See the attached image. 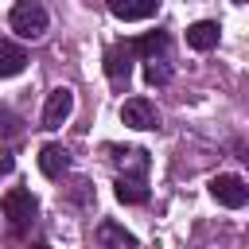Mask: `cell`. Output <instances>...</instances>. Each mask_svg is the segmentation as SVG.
Segmentation results:
<instances>
[{
  "instance_id": "cell-1",
  "label": "cell",
  "mask_w": 249,
  "mask_h": 249,
  "mask_svg": "<svg viewBox=\"0 0 249 249\" xmlns=\"http://www.w3.org/2000/svg\"><path fill=\"white\" fill-rule=\"evenodd\" d=\"M113 152V163L121 167V175H117V198L121 202H128V206H140V202H148V167H152V160H148V152L144 148H109Z\"/></svg>"
},
{
  "instance_id": "cell-2",
  "label": "cell",
  "mask_w": 249,
  "mask_h": 249,
  "mask_svg": "<svg viewBox=\"0 0 249 249\" xmlns=\"http://www.w3.org/2000/svg\"><path fill=\"white\" fill-rule=\"evenodd\" d=\"M0 210H4L8 226H12V233H23V230L35 222V214H39V198H35L27 187H12V191L4 195V202H0Z\"/></svg>"
},
{
  "instance_id": "cell-3",
  "label": "cell",
  "mask_w": 249,
  "mask_h": 249,
  "mask_svg": "<svg viewBox=\"0 0 249 249\" xmlns=\"http://www.w3.org/2000/svg\"><path fill=\"white\" fill-rule=\"evenodd\" d=\"M8 23H12L16 35H23V39H39V35L47 31L51 16H47V8H43L39 0H16L12 12H8Z\"/></svg>"
},
{
  "instance_id": "cell-4",
  "label": "cell",
  "mask_w": 249,
  "mask_h": 249,
  "mask_svg": "<svg viewBox=\"0 0 249 249\" xmlns=\"http://www.w3.org/2000/svg\"><path fill=\"white\" fill-rule=\"evenodd\" d=\"M132 58H136L132 39H121V43H113V47L105 51V74H109V82H113L117 89L128 86V78H132Z\"/></svg>"
},
{
  "instance_id": "cell-5",
  "label": "cell",
  "mask_w": 249,
  "mask_h": 249,
  "mask_svg": "<svg viewBox=\"0 0 249 249\" xmlns=\"http://www.w3.org/2000/svg\"><path fill=\"white\" fill-rule=\"evenodd\" d=\"M210 195H214L222 206H230V210H237V206L249 202V187H245V179H237V175H214V179H210Z\"/></svg>"
},
{
  "instance_id": "cell-6",
  "label": "cell",
  "mask_w": 249,
  "mask_h": 249,
  "mask_svg": "<svg viewBox=\"0 0 249 249\" xmlns=\"http://www.w3.org/2000/svg\"><path fill=\"white\" fill-rule=\"evenodd\" d=\"M121 121L128 128H160V113H156V105L148 97H128L121 105Z\"/></svg>"
},
{
  "instance_id": "cell-7",
  "label": "cell",
  "mask_w": 249,
  "mask_h": 249,
  "mask_svg": "<svg viewBox=\"0 0 249 249\" xmlns=\"http://www.w3.org/2000/svg\"><path fill=\"white\" fill-rule=\"evenodd\" d=\"M70 109H74V93H70L66 86L51 89V93H47V105H43V128H58V124L70 117Z\"/></svg>"
},
{
  "instance_id": "cell-8",
  "label": "cell",
  "mask_w": 249,
  "mask_h": 249,
  "mask_svg": "<svg viewBox=\"0 0 249 249\" xmlns=\"http://www.w3.org/2000/svg\"><path fill=\"white\" fill-rule=\"evenodd\" d=\"M39 171H43L47 179H62V175L70 171V152H66L62 144H43V148H39Z\"/></svg>"
},
{
  "instance_id": "cell-9",
  "label": "cell",
  "mask_w": 249,
  "mask_h": 249,
  "mask_svg": "<svg viewBox=\"0 0 249 249\" xmlns=\"http://www.w3.org/2000/svg\"><path fill=\"white\" fill-rule=\"evenodd\" d=\"M109 12L124 23H136V19H148L160 12V0H109Z\"/></svg>"
},
{
  "instance_id": "cell-10",
  "label": "cell",
  "mask_w": 249,
  "mask_h": 249,
  "mask_svg": "<svg viewBox=\"0 0 249 249\" xmlns=\"http://www.w3.org/2000/svg\"><path fill=\"white\" fill-rule=\"evenodd\" d=\"M218 35H222V27L214 19H198V23L187 27V47L191 51H214L218 47Z\"/></svg>"
},
{
  "instance_id": "cell-11",
  "label": "cell",
  "mask_w": 249,
  "mask_h": 249,
  "mask_svg": "<svg viewBox=\"0 0 249 249\" xmlns=\"http://www.w3.org/2000/svg\"><path fill=\"white\" fill-rule=\"evenodd\" d=\"M23 66H27V51L19 43L0 39V78H16V74H23Z\"/></svg>"
},
{
  "instance_id": "cell-12",
  "label": "cell",
  "mask_w": 249,
  "mask_h": 249,
  "mask_svg": "<svg viewBox=\"0 0 249 249\" xmlns=\"http://www.w3.org/2000/svg\"><path fill=\"white\" fill-rule=\"evenodd\" d=\"M167 47H171L167 31H152V35H144V39H132V51H136V54H144V58L167 54Z\"/></svg>"
},
{
  "instance_id": "cell-13",
  "label": "cell",
  "mask_w": 249,
  "mask_h": 249,
  "mask_svg": "<svg viewBox=\"0 0 249 249\" xmlns=\"http://www.w3.org/2000/svg\"><path fill=\"white\" fill-rule=\"evenodd\" d=\"M93 241H97V245H136V237H132L124 226H117V222H101L97 233H93Z\"/></svg>"
},
{
  "instance_id": "cell-14",
  "label": "cell",
  "mask_w": 249,
  "mask_h": 249,
  "mask_svg": "<svg viewBox=\"0 0 249 249\" xmlns=\"http://www.w3.org/2000/svg\"><path fill=\"white\" fill-rule=\"evenodd\" d=\"M144 82L148 86H167L171 82V66H167V54H156V58H144Z\"/></svg>"
},
{
  "instance_id": "cell-15",
  "label": "cell",
  "mask_w": 249,
  "mask_h": 249,
  "mask_svg": "<svg viewBox=\"0 0 249 249\" xmlns=\"http://www.w3.org/2000/svg\"><path fill=\"white\" fill-rule=\"evenodd\" d=\"M12 167H16V156H12L8 148H0V179H4V175H12Z\"/></svg>"
},
{
  "instance_id": "cell-16",
  "label": "cell",
  "mask_w": 249,
  "mask_h": 249,
  "mask_svg": "<svg viewBox=\"0 0 249 249\" xmlns=\"http://www.w3.org/2000/svg\"><path fill=\"white\" fill-rule=\"evenodd\" d=\"M241 160H245V163H249V144H245V148H241Z\"/></svg>"
},
{
  "instance_id": "cell-17",
  "label": "cell",
  "mask_w": 249,
  "mask_h": 249,
  "mask_svg": "<svg viewBox=\"0 0 249 249\" xmlns=\"http://www.w3.org/2000/svg\"><path fill=\"white\" fill-rule=\"evenodd\" d=\"M233 4H249V0H233Z\"/></svg>"
},
{
  "instance_id": "cell-18",
  "label": "cell",
  "mask_w": 249,
  "mask_h": 249,
  "mask_svg": "<svg viewBox=\"0 0 249 249\" xmlns=\"http://www.w3.org/2000/svg\"><path fill=\"white\" fill-rule=\"evenodd\" d=\"M0 117H4V109H0Z\"/></svg>"
}]
</instances>
